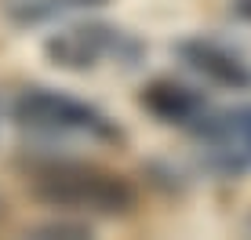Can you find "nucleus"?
I'll return each mask as SVG.
<instances>
[{
  "label": "nucleus",
  "instance_id": "1",
  "mask_svg": "<svg viewBox=\"0 0 251 240\" xmlns=\"http://www.w3.org/2000/svg\"><path fill=\"white\" fill-rule=\"evenodd\" d=\"M37 200L66 211H95V215H124L135 208V190L124 175L80 160H51L29 175Z\"/></svg>",
  "mask_w": 251,
  "mask_h": 240
},
{
  "label": "nucleus",
  "instance_id": "2",
  "mask_svg": "<svg viewBox=\"0 0 251 240\" xmlns=\"http://www.w3.org/2000/svg\"><path fill=\"white\" fill-rule=\"evenodd\" d=\"M15 124L37 135H91V139H117V127L88 102L58 95L51 88H25L15 98Z\"/></svg>",
  "mask_w": 251,
  "mask_h": 240
},
{
  "label": "nucleus",
  "instance_id": "3",
  "mask_svg": "<svg viewBox=\"0 0 251 240\" xmlns=\"http://www.w3.org/2000/svg\"><path fill=\"white\" fill-rule=\"evenodd\" d=\"M197 135L204 142V164L215 175H240L251 168V106L201 117Z\"/></svg>",
  "mask_w": 251,
  "mask_h": 240
},
{
  "label": "nucleus",
  "instance_id": "4",
  "mask_svg": "<svg viewBox=\"0 0 251 240\" xmlns=\"http://www.w3.org/2000/svg\"><path fill=\"white\" fill-rule=\"evenodd\" d=\"M120 48V29L109 22H80V25H66L44 44L48 58L58 70H95L102 58H109Z\"/></svg>",
  "mask_w": 251,
  "mask_h": 240
},
{
  "label": "nucleus",
  "instance_id": "5",
  "mask_svg": "<svg viewBox=\"0 0 251 240\" xmlns=\"http://www.w3.org/2000/svg\"><path fill=\"white\" fill-rule=\"evenodd\" d=\"M178 55H182V62L189 70H197L211 84H222V88H233V91L251 88V66L244 58H237L233 51L211 44V40H182Z\"/></svg>",
  "mask_w": 251,
  "mask_h": 240
},
{
  "label": "nucleus",
  "instance_id": "6",
  "mask_svg": "<svg viewBox=\"0 0 251 240\" xmlns=\"http://www.w3.org/2000/svg\"><path fill=\"white\" fill-rule=\"evenodd\" d=\"M142 106L150 113H157L160 120H168V124H193V120L204 117L207 102L201 91L186 88L178 80H153L142 91Z\"/></svg>",
  "mask_w": 251,
  "mask_h": 240
},
{
  "label": "nucleus",
  "instance_id": "7",
  "mask_svg": "<svg viewBox=\"0 0 251 240\" xmlns=\"http://www.w3.org/2000/svg\"><path fill=\"white\" fill-rule=\"evenodd\" d=\"M99 4H109V0H19V4H7V19L19 25H37V22H51V19H62V15L99 7Z\"/></svg>",
  "mask_w": 251,
  "mask_h": 240
},
{
  "label": "nucleus",
  "instance_id": "8",
  "mask_svg": "<svg viewBox=\"0 0 251 240\" xmlns=\"http://www.w3.org/2000/svg\"><path fill=\"white\" fill-rule=\"evenodd\" d=\"M37 237H88L84 226H66V222H51V226H40Z\"/></svg>",
  "mask_w": 251,
  "mask_h": 240
},
{
  "label": "nucleus",
  "instance_id": "9",
  "mask_svg": "<svg viewBox=\"0 0 251 240\" xmlns=\"http://www.w3.org/2000/svg\"><path fill=\"white\" fill-rule=\"evenodd\" d=\"M233 11H237L240 19H248V22H251V0H233Z\"/></svg>",
  "mask_w": 251,
  "mask_h": 240
},
{
  "label": "nucleus",
  "instance_id": "10",
  "mask_svg": "<svg viewBox=\"0 0 251 240\" xmlns=\"http://www.w3.org/2000/svg\"><path fill=\"white\" fill-rule=\"evenodd\" d=\"M0 208H4V204H0Z\"/></svg>",
  "mask_w": 251,
  "mask_h": 240
}]
</instances>
